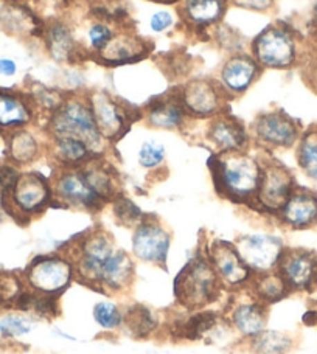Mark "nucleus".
Listing matches in <instances>:
<instances>
[{
    "label": "nucleus",
    "mask_w": 317,
    "mask_h": 354,
    "mask_svg": "<svg viewBox=\"0 0 317 354\" xmlns=\"http://www.w3.org/2000/svg\"><path fill=\"white\" fill-rule=\"evenodd\" d=\"M114 210H116L117 218L126 225H138L143 221L141 210L128 199L118 198Z\"/></svg>",
    "instance_id": "nucleus-37"
},
{
    "label": "nucleus",
    "mask_w": 317,
    "mask_h": 354,
    "mask_svg": "<svg viewBox=\"0 0 317 354\" xmlns=\"http://www.w3.org/2000/svg\"><path fill=\"white\" fill-rule=\"evenodd\" d=\"M77 277L75 264L60 255L39 257L25 272V281L36 294L58 297Z\"/></svg>",
    "instance_id": "nucleus-8"
},
{
    "label": "nucleus",
    "mask_w": 317,
    "mask_h": 354,
    "mask_svg": "<svg viewBox=\"0 0 317 354\" xmlns=\"http://www.w3.org/2000/svg\"><path fill=\"white\" fill-rule=\"evenodd\" d=\"M233 245L247 268L258 274H268L277 269L284 252L282 239L266 233L246 235Z\"/></svg>",
    "instance_id": "nucleus-10"
},
{
    "label": "nucleus",
    "mask_w": 317,
    "mask_h": 354,
    "mask_svg": "<svg viewBox=\"0 0 317 354\" xmlns=\"http://www.w3.org/2000/svg\"><path fill=\"white\" fill-rule=\"evenodd\" d=\"M95 122H97L101 137L106 142H116L128 129L131 117L122 103L106 92H93L89 95Z\"/></svg>",
    "instance_id": "nucleus-14"
},
{
    "label": "nucleus",
    "mask_w": 317,
    "mask_h": 354,
    "mask_svg": "<svg viewBox=\"0 0 317 354\" xmlns=\"http://www.w3.org/2000/svg\"><path fill=\"white\" fill-rule=\"evenodd\" d=\"M227 0H181L179 12L194 28H207L224 17Z\"/></svg>",
    "instance_id": "nucleus-21"
},
{
    "label": "nucleus",
    "mask_w": 317,
    "mask_h": 354,
    "mask_svg": "<svg viewBox=\"0 0 317 354\" xmlns=\"http://www.w3.org/2000/svg\"><path fill=\"white\" fill-rule=\"evenodd\" d=\"M253 134L260 143L271 148H291L302 136L300 126L283 111L262 113L253 123Z\"/></svg>",
    "instance_id": "nucleus-13"
},
{
    "label": "nucleus",
    "mask_w": 317,
    "mask_h": 354,
    "mask_svg": "<svg viewBox=\"0 0 317 354\" xmlns=\"http://www.w3.org/2000/svg\"><path fill=\"white\" fill-rule=\"evenodd\" d=\"M163 159H165V147L156 140L143 142L141 149H138V163H141V167L147 169H153V168H157L158 165H162Z\"/></svg>",
    "instance_id": "nucleus-35"
},
{
    "label": "nucleus",
    "mask_w": 317,
    "mask_h": 354,
    "mask_svg": "<svg viewBox=\"0 0 317 354\" xmlns=\"http://www.w3.org/2000/svg\"><path fill=\"white\" fill-rule=\"evenodd\" d=\"M277 272L289 290L311 292L317 288V254L305 249H284Z\"/></svg>",
    "instance_id": "nucleus-11"
},
{
    "label": "nucleus",
    "mask_w": 317,
    "mask_h": 354,
    "mask_svg": "<svg viewBox=\"0 0 317 354\" xmlns=\"http://www.w3.org/2000/svg\"><path fill=\"white\" fill-rule=\"evenodd\" d=\"M297 162L303 173L317 180V124L303 132L297 142Z\"/></svg>",
    "instance_id": "nucleus-29"
},
{
    "label": "nucleus",
    "mask_w": 317,
    "mask_h": 354,
    "mask_svg": "<svg viewBox=\"0 0 317 354\" xmlns=\"http://www.w3.org/2000/svg\"><path fill=\"white\" fill-rule=\"evenodd\" d=\"M217 314L213 313H201L193 315L190 319L185 326H183V334L188 339H198L201 336H204L206 333L212 331L215 325H217Z\"/></svg>",
    "instance_id": "nucleus-34"
},
{
    "label": "nucleus",
    "mask_w": 317,
    "mask_h": 354,
    "mask_svg": "<svg viewBox=\"0 0 317 354\" xmlns=\"http://www.w3.org/2000/svg\"><path fill=\"white\" fill-rule=\"evenodd\" d=\"M33 106L22 93L0 88V129H24L33 120Z\"/></svg>",
    "instance_id": "nucleus-20"
},
{
    "label": "nucleus",
    "mask_w": 317,
    "mask_h": 354,
    "mask_svg": "<svg viewBox=\"0 0 317 354\" xmlns=\"http://www.w3.org/2000/svg\"><path fill=\"white\" fill-rule=\"evenodd\" d=\"M39 156L37 138L27 129L11 131L8 137V157L16 165H27Z\"/></svg>",
    "instance_id": "nucleus-27"
},
{
    "label": "nucleus",
    "mask_w": 317,
    "mask_h": 354,
    "mask_svg": "<svg viewBox=\"0 0 317 354\" xmlns=\"http://www.w3.org/2000/svg\"><path fill=\"white\" fill-rule=\"evenodd\" d=\"M277 214L289 229H309L317 224V194L308 188L296 187Z\"/></svg>",
    "instance_id": "nucleus-17"
},
{
    "label": "nucleus",
    "mask_w": 317,
    "mask_h": 354,
    "mask_svg": "<svg viewBox=\"0 0 317 354\" xmlns=\"http://www.w3.org/2000/svg\"><path fill=\"white\" fill-rule=\"evenodd\" d=\"M309 84H311V87L317 93V62L311 68H309Z\"/></svg>",
    "instance_id": "nucleus-43"
},
{
    "label": "nucleus",
    "mask_w": 317,
    "mask_h": 354,
    "mask_svg": "<svg viewBox=\"0 0 317 354\" xmlns=\"http://www.w3.org/2000/svg\"><path fill=\"white\" fill-rule=\"evenodd\" d=\"M147 55V42L136 35H116L98 53L107 64H125L142 59Z\"/></svg>",
    "instance_id": "nucleus-22"
},
{
    "label": "nucleus",
    "mask_w": 317,
    "mask_h": 354,
    "mask_svg": "<svg viewBox=\"0 0 317 354\" xmlns=\"http://www.w3.org/2000/svg\"><path fill=\"white\" fill-rule=\"evenodd\" d=\"M52 189L53 199L62 205L78 208V210L95 212L106 204V201L95 189L82 165L64 168L60 171L52 182Z\"/></svg>",
    "instance_id": "nucleus-6"
},
{
    "label": "nucleus",
    "mask_w": 317,
    "mask_h": 354,
    "mask_svg": "<svg viewBox=\"0 0 317 354\" xmlns=\"http://www.w3.org/2000/svg\"><path fill=\"white\" fill-rule=\"evenodd\" d=\"M2 198L12 213L24 218L35 216L53 201L52 182L39 173H19L15 185Z\"/></svg>",
    "instance_id": "nucleus-7"
},
{
    "label": "nucleus",
    "mask_w": 317,
    "mask_h": 354,
    "mask_svg": "<svg viewBox=\"0 0 317 354\" xmlns=\"http://www.w3.org/2000/svg\"><path fill=\"white\" fill-rule=\"evenodd\" d=\"M46 41L50 55H52L58 62L72 61L75 53L78 52L77 44H75L71 30L61 22H53L48 25Z\"/></svg>",
    "instance_id": "nucleus-26"
},
{
    "label": "nucleus",
    "mask_w": 317,
    "mask_h": 354,
    "mask_svg": "<svg viewBox=\"0 0 317 354\" xmlns=\"http://www.w3.org/2000/svg\"><path fill=\"white\" fill-rule=\"evenodd\" d=\"M210 168L219 194L230 201L252 204L263 171V165L255 157L244 151L219 153L212 159Z\"/></svg>",
    "instance_id": "nucleus-2"
},
{
    "label": "nucleus",
    "mask_w": 317,
    "mask_h": 354,
    "mask_svg": "<svg viewBox=\"0 0 317 354\" xmlns=\"http://www.w3.org/2000/svg\"><path fill=\"white\" fill-rule=\"evenodd\" d=\"M226 95L221 84H215L208 80H194L182 87L179 100L187 115L208 118L221 115Z\"/></svg>",
    "instance_id": "nucleus-12"
},
{
    "label": "nucleus",
    "mask_w": 317,
    "mask_h": 354,
    "mask_svg": "<svg viewBox=\"0 0 317 354\" xmlns=\"http://www.w3.org/2000/svg\"><path fill=\"white\" fill-rule=\"evenodd\" d=\"M150 2H156V3H165V5H171V3H177L181 0H150Z\"/></svg>",
    "instance_id": "nucleus-44"
},
{
    "label": "nucleus",
    "mask_w": 317,
    "mask_h": 354,
    "mask_svg": "<svg viewBox=\"0 0 317 354\" xmlns=\"http://www.w3.org/2000/svg\"><path fill=\"white\" fill-rule=\"evenodd\" d=\"M253 59L260 67L289 68L299 59V41L288 25H271L252 44Z\"/></svg>",
    "instance_id": "nucleus-5"
},
{
    "label": "nucleus",
    "mask_w": 317,
    "mask_h": 354,
    "mask_svg": "<svg viewBox=\"0 0 317 354\" xmlns=\"http://www.w3.org/2000/svg\"><path fill=\"white\" fill-rule=\"evenodd\" d=\"M126 325L129 330L136 334V336H147L156 328V320L147 308L136 306L125 315ZM123 322V324H125Z\"/></svg>",
    "instance_id": "nucleus-33"
},
{
    "label": "nucleus",
    "mask_w": 317,
    "mask_h": 354,
    "mask_svg": "<svg viewBox=\"0 0 317 354\" xmlns=\"http://www.w3.org/2000/svg\"><path fill=\"white\" fill-rule=\"evenodd\" d=\"M31 331V322L27 317L8 315L0 320V334L5 337H21Z\"/></svg>",
    "instance_id": "nucleus-36"
},
{
    "label": "nucleus",
    "mask_w": 317,
    "mask_h": 354,
    "mask_svg": "<svg viewBox=\"0 0 317 354\" xmlns=\"http://www.w3.org/2000/svg\"><path fill=\"white\" fill-rule=\"evenodd\" d=\"M230 322L239 334L253 339L264 331L266 308L262 301L239 303L232 309Z\"/></svg>",
    "instance_id": "nucleus-23"
},
{
    "label": "nucleus",
    "mask_w": 317,
    "mask_h": 354,
    "mask_svg": "<svg viewBox=\"0 0 317 354\" xmlns=\"http://www.w3.org/2000/svg\"><path fill=\"white\" fill-rule=\"evenodd\" d=\"M237 6L246 10H253V11H268L272 8L275 0H232Z\"/></svg>",
    "instance_id": "nucleus-40"
},
{
    "label": "nucleus",
    "mask_w": 317,
    "mask_h": 354,
    "mask_svg": "<svg viewBox=\"0 0 317 354\" xmlns=\"http://www.w3.org/2000/svg\"><path fill=\"white\" fill-rule=\"evenodd\" d=\"M207 137L219 153L244 151L247 147V132L235 118L218 115L208 126Z\"/></svg>",
    "instance_id": "nucleus-19"
},
{
    "label": "nucleus",
    "mask_w": 317,
    "mask_h": 354,
    "mask_svg": "<svg viewBox=\"0 0 317 354\" xmlns=\"http://www.w3.org/2000/svg\"><path fill=\"white\" fill-rule=\"evenodd\" d=\"M208 261L213 266L221 284L224 286H243L251 278L252 270L241 260L235 245L230 243H215L208 249Z\"/></svg>",
    "instance_id": "nucleus-16"
},
{
    "label": "nucleus",
    "mask_w": 317,
    "mask_h": 354,
    "mask_svg": "<svg viewBox=\"0 0 317 354\" xmlns=\"http://www.w3.org/2000/svg\"><path fill=\"white\" fill-rule=\"evenodd\" d=\"M50 137H71L84 142L95 156L105 148V138L101 137L89 98L69 97L61 101L50 115L47 124Z\"/></svg>",
    "instance_id": "nucleus-3"
},
{
    "label": "nucleus",
    "mask_w": 317,
    "mask_h": 354,
    "mask_svg": "<svg viewBox=\"0 0 317 354\" xmlns=\"http://www.w3.org/2000/svg\"><path fill=\"white\" fill-rule=\"evenodd\" d=\"M223 286L208 257H198L190 261L176 278L174 290L177 300L188 309H198L217 299Z\"/></svg>",
    "instance_id": "nucleus-4"
},
{
    "label": "nucleus",
    "mask_w": 317,
    "mask_h": 354,
    "mask_svg": "<svg viewBox=\"0 0 317 354\" xmlns=\"http://www.w3.org/2000/svg\"><path fill=\"white\" fill-rule=\"evenodd\" d=\"M36 3L39 5V8L48 12H56L69 3V0H36Z\"/></svg>",
    "instance_id": "nucleus-41"
},
{
    "label": "nucleus",
    "mask_w": 317,
    "mask_h": 354,
    "mask_svg": "<svg viewBox=\"0 0 317 354\" xmlns=\"http://www.w3.org/2000/svg\"><path fill=\"white\" fill-rule=\"evenodd\" d=\"M150 25L151 30L156 31V33H162V31L168 30L173 25V16L168 11H158L151 17Z\"/></svg>",
    "instance_id": "nucleus-39"
},
{
    "label": "nucleus",
    "mask_w": 317,
    "mask_h": 354,
    "mask_svg": "<svg viewBox=\"0 0 317 354\" xmlns=\"http://www.w3.org/2000/svg\"><path fill=\"white\" fill-rule=\"evenodd\" d=\"M6 2H8V3H19V2H22V0H6Z\"/></svg>",
    "instance_id": "nucleus-45"
},
{
    "label": "nucleus",
    "mask_w": 317,
    "mask_h": 354,
    "mask_svg": "<svg viewBox=\"0 0 317 354\" xmlns=\"http://www.w3.org/2000/svg\"><path fill=\"white\" fill-rule=\"evenodd\" d=\"M72 261L80 280L109 292L126 289L134 278L131 258L125 250L117 249L105 232H93L84 236Z\"/></svg>",
    "instance_id": "nucleus-1"
},
{
    "label": "nucleus",
    "mask_w": 317,
    "mask_h": 354,
    "mask_svg": "<svg viewBox=\"0 0 317 354\" xmlns=\"http://www.w3.org/2000/svg\"><path fill=\"white\" fill-rule=\"evenodd\" d=\"M187 113L183 111L179 97L163 98L151 104L148 109V123L158 129H179L185 123Z\"/></svg>",
    "instance_id": "nucleus-24"
},
{
    "label": "nucleus",
    "mask_w": 317,
    "mask_h": 354,
    "mask_svg": "<svg viewBox=\"0 0 317 354\" xmlns=\"http://www.w3.org/2000/svg\"><path fill=\"white\" fill-rule=\"evenodd\" d=\"M93 319L105 330H117L123 325L125 314L111 301H100L93 306Z\"/></svg>",
    "instance_id": "nucleus-32"
},
{
    "label": "nucleus",
    "mask_w": 317,
    "mask_h": 354,
    "mask_svg": "<svg viewBox=\"0 0 317 354\" xmlns=\"http://www.w3.org/2000/svg\"><path fill=\"white\" fill-rule=\"evenodd\" d=\"M260 71L262 67L251 56L237 55L226 61V64L221 68L219 84L229 95L243 93L257 80Z\"/></svg>",
    "instance_id": "nucleus-18"
},
{
    "label": "nucleus",
    "mask_w": 317,
    "mask_h": 354,
    "mask_svg": "<svg viewBox=\"0 0 317 354\" xmlns=\"http://www.w3.org/2000/svg\"><path fill=\"white\" fill-rule=\"evenodd\" d=\"M52 153L56 162L64 168L81 167L97 157L84 142L71 137H53Z\"/></svg>",
    "instance_id": "nucleus-25"
},
{
    "label": "nucleus",
    "mask_w": 317,
    "mask_h": 354,
    "mask_svg": "<svg viewBox=\"0 0 317 354\" xmlns=\"http://www.w3.org/2000/svg\"><path fill=\"white\" fill-rule=\"evenodd\" d=\"M112 37H114L112 30L105 24H93L87 31L89 46L97 52V55L107 46V44H109Z\"/></svg>",
    "instance_id": "nucleus-38"
},
{
    "label": "nucleus",
    "mask_w": 317,
    "mask_h": 354,
    "mask_svg": "<svg viewBox=\"0 0 317 354\" xmlns=\"http://www.w3.org/2000/svg\"><path fill=\"white\" fill-rule=\"evenodd\" d=\"M260 278L253 283V292L263 305H269L282 300L289 292L287 283L278 275V272H268V274H258Z\"/></svg>",
    "instance_id": "nucleus-30"
},
{
    "label": "nucleus",
    "mask_w": 317,
    "mask_h": 354,
    "mask_svg": "<svg viewBox=\"0 0 317 354\" xmlns=\"http://www.w3.org/2000/svg\"><path fill=\"white\" fill-rule=\"evenodd\" d=\"M296 187L294 177L289 169L282 163L269 160L263 165L262 180H260L258 192L252 204H257L260 210L278 213Z\"/></svg>",
    "instance_id": "nucleus-9"
},
{
    "label": "nucleus",
    "mask_w": 317,
    "mask_h": 354,
    "mask_svg": "<svg viewBox=\"0 0 317 354\" xmlns=\"http://www.w3.org/2000/svg\"><path fill=\"white\" fill-rule=\"evenodd\" d=\"M293 346L287 334L278 331H263L252 339V348L258 354H288Z\"/></svg>",
    "instance_id": "nucleus-31"
},
{
    "label": "nucleus",
    "mask_w": 317,
    "mask_h": 354,
    "mask_svg": "<svg viewBox=\"0 0 317 354\" xmlns=\"http://www.w3.org/2000/svg\"><path fill=\"white\" fill-rule=\"evenodd\" d=\"M171 245L170 233L154 219H145L136 225L132 235V254L137 260L163 266Z\"/></svg>",
    "instance_id": "nucleus-15"
},
{
    "label": "nucleus",
    "mask_w": 317,
    "mask_h": 354,
    "mask_svg": "<svg viewBox=\"0 0 317 354\" xmlns=\"http://www.w3.org/2000/svg\"><path fill=\"white\" fill-rule=\"evenodd\" d=\"M0 25L11 35L30 33L36 27L35 15L21 3H6L0 10Z\"/></svg>",
    "instance_id": "nucleus-28"
},
{
    "label": "nucleus",
    "mask_w": 317,
    "mask_h": 354,
    "mask_svg": "<svg viewBox=\"0 0 317 354\" xmlns=\"http://www.w3.org/2000/svg\"><path fill=\"white\" fill-rule=\"evenodd\" d=\"M17 72L16 62L10 58H0V75L2 77H12Z\"/></svg>",
    "instance_id": "nucleus-42"
}]
</instances>
